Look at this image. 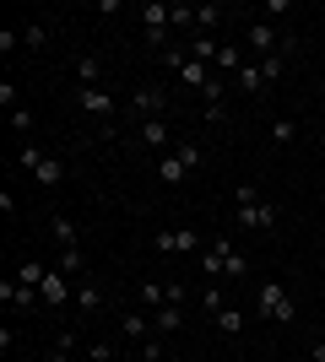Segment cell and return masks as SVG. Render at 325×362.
<instances>
[{"label": "cell", "instance_id": "3", "mask_svg": "<svg viewBox=\"0 0 325 362\" xmlns=\"http://www.w3.org/2000/svg\"><path fill=\"white\" fill-rule=\"evenodd\" d=\"M157 255H201L206 243H201V233H190V227H169V233H157Z\"/></svg>", "mask_w": 325, "mask_h": 362}, {"label": "cell", "instance_id": "13", "mask_svg": "<svg viewBox=\"0 0 325 362\" xmlns=\"http://www.w3.org/2000/svg\"><path fill=\"white\" fill-rule=\"evenodd\" d=\"M217 49H222V38H206V33H195V38H185V54L201 65H217Z\"/></svg>", "mask_w": 325, "mask_h": 362}, {"label": "cell", "instance_id": "31", "mask_svg": "<svg viewBox=\"0 0 325 362\" xmlns=\"http://www.w3.org/2000/svg\"><path fill=\"white\" fill-rule=\"evenodd\" d=\"M16 157H22V168L33 173V168H38V157H44V146H33V141H22V146H16Z\"/></svg>", "mask_w": 325, "mask_h": 362}, {"label": "cell", "instance_id": "16", "mask_svg": "<svg viewBox=\"0 0 325 362\" xmlns=\"http://www.w3.org/2000/svg\"><path fill=\"white\" fill-rule=\"evenodd\" d=\"M49 271H55V265H44V259H22V265H16V281H22V287H44L49 281Z\"/></svg>", "mask_w": 325, "mask_h": 362}, {"label": "cell", "instance_id": "4", "mask_svg": "<svg viewBox=\"0 0 325 362\" xmlns=\"http://www.w3.org/2000/svg\"><path fill=\"white\" fill-rule=\"evenodd\" d=\"M130 103H136V119H163V114H169V92L163 87H136Z\"/></svg>", "mask_w": 325, "mask_h": 362}, {"label": "cell", "instance_id": "37", "mask_svg": "<svg viewBox=\"0 0 325 362\" xmlns=\"http://www.w3.org/2000/svg\"><path fill=\"white\" fill-rule=\"evenodd\" d=\"M44 362H71V351H49V357Z\"/></svg>", "mask_w": 325, "mask_h": 362}, {"label": "cell", "instance_id": "29", "mask_svg": "<svg viewBox=\"0 0 325 362\" xmlns=\"http://www.w3.org/2000/svg\"><path fill=\"white\" fill-rule=\"evenodd\" d=\"M11 130H16L22 141L33 136V108H11Z\"/></svg>", "mask_w": 325, "mask_h": 362}, {"label": "cell", "instance_id": "17", "mask_svg": "<svg viewBox=\"0 0 325 362\" xmlns=\"http://www.w3.org/2000/svg\"><path fill=\"white\" fill-rule=\"evenodd\" d=\"M49 233H55V243H60V249H81V233H76V222H71V216H55V222H49Z\"/></svg>", "mask_w": 325, "mask_h": 362}, {"label": "cell", "instance_id": "27", "mask_svg": "<svg viewBox=\"0 0 325 362\" xmlns=\"http://www.w3.org/2000/svg\"><path fill=\"white\" fill-rule=\"evenodd\" d=\"M141 303H147V308H163V303H169V287H163V281H141Z\"/></svg>", "mask_w": 325, "mask_h": 362}, {"label": "cell", "instance_id": "8", "mask_svg": "<svg viewBox=\"0 0 325 362\" xmlns=\"http://www.w3.org/2000/svg\"><path fill=\"white\" fill-rule=\"evenodd\" d=\"M38 292H44L49 308H65V303H76V292H71V276H60V271H49V281H44Z\"/></svg>", "mask_w": 325, "mask_h": 362}, {"label": "cell", "instance_id": "19", "mask_svg": "<svg viewBox=\"0 0 325 362\" xmlns=\"http://www.w3.org/2000/svg\"><path fill=\"white\" fill-rule=\"evenodd\" d=\"M233 81H239V92H249V98H255V92H261V87H266V71H261V60H249V65H244V71L233 76Z\"/></svg>", "mask_w": 325, "mask_h": 362}, {"label": "cell", "instance_id": "9", "mask_svg": "<svg viewBox=\"0 0 325 362\" xmlns=\"http://www.w3.org/2000/svg\"><path fill=\"white\" fill-rule=\"evenodd\" d=\"M228 249H233V243H228V233L206 243V249H201V276H212V281H217V276H222V259H228Z\"/></svg>", "mask_w": 325, "mask_h": 362}, {"label": "cell", "instance_id": "2", "mask_svg": "<svg viewBox=\"0 0 325 362\" xmlns=\"http://www.w3.org/2000/svg\"><path fill=\"white\" fill-rule=\"evenodd\" d=\"M255 303H261V314L271 319V325H293V319H298V303H293V292L282 287V281H261Z\"/></svg>", "mask_w": 325, "mask_h": 362}, {"label": "cell", "instance_id": "5", "mask_svg": "<svg viewBox=\"0 0 325 362\" xmlns=\"http://www.w3.org/2000/svg\"><path fill=\"white\" fill-rule=\"evenodd\" d=\"M76 108L93 114V119H108V114H114V98H108L103 87H76Z\"/></svg>", "mask_w": 325, "mask_h": 362}, {"label": "cell", "instance_id": "35", "mask_svg": "<svg viewBox=\"0 0 325 362\" xmlns=\"http://www.w3.org/2000/svg\"><path fill=\"white\" fill-rule=\"evenodd\" d=\"M93 362H114V346H108V341H93Z\"/></svg>", "mask_w": 325, "mask_h": 362}, {"label": "cell", "instance_id": "33", "mask_svg": "<svg viewBox=\"0 0 325 362\" xmlns=\"http://www.w3.org/2000/svg\"><path fill=\"white\" fill-rule=\"evenodd\" d=\"M11 49H22V33H16V28H0V54H11Z\"/></svg>", "mask_w": 325, "mask_h": 362}, {"label": "cell", "instance_id": "26", "mask_svg": "<svg viewBox=\"0 0 325 362\" xmlns=\"http://www.w3.org/2000/svg\"><path fill=\"white\" fill-rule=\"evenodd\" d=\"M212 325H217L222 335H239V330H244V314H239V308H222V314H217Z\"/></svg>", "mask_w": 325, "mask_h": 362}, {"label": "cell", "instance_id": "20", "mask_svg": "<svg viewBox=\"0 0 325 362\" xmlns=\"http://www.w3.org/2000/svg\"><path fill=\"white\" fill-rule=\"evenodd\" d=\"M293 141H298V119L277 114V119H271V146H293Z\"/></svg>", "mask_w": 325, "mask_h": 362}, {"label": "cell", "instance_id": "39", "mask_svg": "<svg viewBox=\"0 0 325 362\" xmlns=\"http://www.w3.org/2000/svg\"><path fill=\"white\" fill-rule=\"evenodd\" d=\"M114 362H120V357H114Z\"/></svg>", "mask_w": 325, "mask_h": 362}, {"label": "cell", "instance_id": "1", "mask_svg": "<svg viewBox=\"0 0 325 362\" xmlns=\"http://www.w3.org/2000/svg\"><path fill=\"white\" fill-rule=\"evenodd\" d=\"M233 206H239V227H244V233H266V227L282 222L277 200H261V184H239V189H233Z\"/></svg>", "mask_w": 325, "mask_h": 362}, {"label": "cell", "instance_id": "22", "mask_svg": "<svg viewBox=\"0 0 325 362\" xmlns=\"http://www.w3.org/2000/svg\"><path fill=\"white\" fill-rule=\"evenodd\" d=\"M98 303H103V287H98V281H87V276H81V281H76V308H81V314H93Z\"/></svg>", "mask_w": 325, "mask_h": 362}, {"label": "cell", "instance_id": "25", "mask_svg": "<svg viewBox=\"0 0 325 362\" xmlns=\"http://www.w3.org/2000/svg\"><path fill=\"white\" fill-rule=\"evenodd\" d=\"M49 44V22H28L22 28V49H44Z\"/></svg>", "mask_w": 325, "mask_h": 362}, {"label": "cell", "instance_id": "12", "mask_svg": "<svg viewBox=\"0 0 325 362\" xmlns=\"http://www.w3.org/2000/svg\"><path fill=\"white\" fill-rule=\"evenodd\" d=\"M152 330H157V335L185 330V308H179V303H163V308H152Z\"/></svg>", "mask_w": 325, "mask_h": 362}, {"label": "cell", "instance_id": "11", "mask_svg": "<svg viewBox=\"0 0 325 362\" xmlns=\"http://www.w3.org/2000/svg\"><path fill=\"white\" fill-rule=\"evenodd\" d=\"M136 141L147 151H163V146H169V119H141L136 124Z\"/></svg>", "mask_w": 325, "mask_h": 362}, {"label": "cell", "instance_id": "18", "mask_svg": "<svg viewBox=\"0 0 325 362\" xmlns=\"http://www.w3.org/2000/svg\"><path fill=\"white\" fill-rule=\"evenodd\" d=\"M157 179H163V184H185V179H190V168L179 163V151H169V157L157 163Z\"/></svg>", "mask_w": 325, "mask_h": 362}, {"label": "cell", "instance_id": "23", "mask_svg": "<svg viewBox=\"0 0 325 362\" xmlns=\"http://www.w3.org/2000/svg\"><path fill=\"white\" fill-rule=\"evenodd\" d=\"M179 81H185V87H206V81H212V65L185 60V65H179Z\"/></svg>", "mask_w": 325, "mask_h": 362}, {"label": "cell", "instance_id": "10", "mask_svg": "<svg viewBox=\"0 0 325 362\" xmlns=\"http://www.w3.org/2000/svg\"><path fill=\"white\" fill-rule=\"evenodd\" d=\"M141 28H147V33L173 28V6H169V0H147V6H141Z\"/></svg>", "mask_w": 325, "mask_h": 362}, {"label": "cell", "instance_id": "36", "mask_svg": "<svg viewBox=\"0 0 325 362\" xmlns=\"http://www.w3.org/2000/svg\"><path fill=\"white\" fill-rule=\"evenodd\" d=\"M309 357H314V362H325V341H314V346H309Z\"/></svg>", "mask_w": 325, "mask_h": 362}, {"label": "cell", "instance_id": "6", "mask_svg": "<svg viewBox=\"0 0 325 362\" xmlns=\"http://www.w3.org/2000/svg\"><path fill=\"white\" fill-rule=\"evenodd\" d=\"M244 44H249V54H255V60H271V49H277V28H271V22H249Z\"/></svg>", "mask_w": 325, "mask_h": 362}, {"label": "cell", "instance_id": "34", "mask_svg": "<svg viewBox=\"0 0 325 362\" xmlns=\"http://www.w3.org/2000/svg\"><path fill=\"white\" fill-rule=\"evenodd\" d=\"M141 357H147V362H163V357H169V351H163V341H157V335H152V341H141Z\"/></svg>", "mask_w": 325, "mask_h": 362}, {"label": "cell", "instance_id": "21", "mask_svg": "<svg viewBox=\"0 0 325 362\" xmlns=\"http://www.w3.org/2000/svg\"><path fill=\"white\" fill-rule=\"evenodd\" d=\"M55 271L60 276H81L87 271V255H81V249H60V255H55Z\"/></svg>", "mask_w": 325, "mask_h": 362}, {"label": "cell", "instance_id": "28", "mask_svg": "<svg viewBox=\"0 0 325 362\" xmlns=\"http://www.w3.org/2000/svg\"><path fill=\"white\" fill-rule=\"evenodd\" d=\"M76 81H81V87H103V81H98V60H93V54H81V60H76Z\"/></svg>", "mask_w": 325, "mask_h": 362}, {"label": "cell", "instance_id": "30", "mask_svg": "<svg viewBox=\"0 0 325 362\" xmlns=\"http://www.w3.org/2000/svg\"><path fill=\"white\" fill-rule=\"evenodd\" d=\"M222 271H228V276H244V271H249L244 249H228V259H222Z\"/></svg>", "mask_w": 325, "mask_h": 362}, {"label": "cell", "instance_id": "7", "mask_svg": "<svg viewBox=\"0 0 325 362\" xmlns=\"http://www.w3.org/2000/svg\"><path fill=\"white\" fill-rule=\"evenodd\" d=\"M120 335L130 341V346H141V341H152V314H120Z\"/></svg>", "mask_w": 325, "mask_h": 362}, {"label": "cell", "instance_id": "32", "mask_svg": "<svg viewBox=\"0 0 325 362\" xmlns=\"http://www.w3.org/2000/svg\"><path fill=\"white\" fill-rule=\"evenodd\" d=\"M201 303H206V314H212V319H217V314H222V292H217V281H212V287H206V292H201Z\"/></svg>", "mask_w": 325, "mask_h": 362}, {"label": "cell", "instance_id": "38", "mask_svg": "<svg viewBox=\"0 0 325 362\" xmlns=\"http://www.w3.org/2000/svg\"><path fill=\"white\" fill-rule=\"evenodd\" d=\"M163 362H185V357H163Z\"/></svg>", "mask_w": 325, "mask_h": 362}, {"label": "cell", "instance_id": "15", "mask_svg": "<svg viewBox=\"0 0 325 362\" xmlns=\"http://www.w3.org/2000/svg\"><path fill=\"white\" fill-rule=\"evenodd\" d=\"M33 179L44 184V189H60V184H65V163H60V157H38V168H33Z\"/></svg>", "mask_w": 325, "mask_h": 362}, {"label": "cell", "instance_id": "14", "mask_svg": "<svg viewBox=\"0 0 325 362\" xmlns=\"http://www.w3.org/2000/svg\"><path fill=\"white\" fill-rule=\"evenodd\" d=\"M244 65H249V54H244L239 44H228V38H222V49H217V71H222V76H239Z\"/></svg>", "mask_w": 325, "mask_h": 362}, {"label": "cell", "instance_id": "24", "mask_svg": "<svg viewBox=\"0 0 325 362\" xmlns=\"http://www.w3.org/2000/svg\"><path fill=\"white\" fill-rule=\"evenodd\" d=\"M217 22H222V6H195V33H206V38H212ZM195 33H190V38H195Z\"/></svg>", "mask_w": 325, "mask_h": 362}]
</instances>
